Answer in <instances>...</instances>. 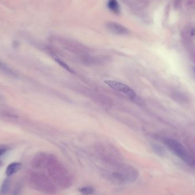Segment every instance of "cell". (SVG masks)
Wrapping results in <instances>:
<instances>
[{"label":"cell","instance_id":"cell-1","mask_svg":"<svg viewBox=\"0 0 195 195\" xmlns=\"http://www.w3.org/2000/svg\"><path fill=\"white\" fill-rule=\"evenodd\" d=\"M114 168L115 170L109 174V178L117 184L133 183L139 179V172L129 164L122 163Z\"/></svg>","mask_w":195,"mask_h":195},{"label":"cell","instance_id":"cell-2","mask_svg":"<svg viewBox=\"0 0 195 195\" xmlns=\"http://www.w3.org/2000/svg\"><path fill=\"white\" fill-rule=\"evenodd\" d=\"M50 176L59 187L66 189L70 187L73 183V179L70 172L66 167L57 161L48 168Z\"/></svg>","mask_w":195,"mask_h":195},{"label":"cell","instance_id":"cell-3","mask_svg":"<svg viewBox=\"0 0 195 195\" xmlns=\"http://www.w3.org/2000/svg\"><path fill=\"white\" fill-rule=\"evenodd\" d=\"M163 142L165 146L173 154L179 157L186 164L190 166L195 165V160L193 157L191 155L187 150L178 141L171 138H165L164 139Z\"/></svg>","mask_w":195,"mask_h":195},{"label":"cell","instance_id":"cell-4","mask_svg":"<svg viewBox=\"0 0 195 195\" xmlns=\"http://www.w3.org/2000/svg\"><path fill=\"white\" fill-rule=\"evenodd\" d=\"M35 179V184L38 190L49 194H54L56 192L54 184L45 175L38 173L36 175Z\"/></svg>","mask_w":195,"mask_h":195},{"label":"cell","instance_id":"cell-5","mask_svg":"<svg viewBox=\"0 0 195 195\" xmlns=\"http://www.w3.org/2000/svg\"><path fill=\"white\" fill-rule=\"evenodd\" d=\"M104 82L114 90L125 95L130 99L135 100L136 98V93L131 87L124 83L114 80H107Z\"/></svg>","mask_w":195,"mask_h":195},{"label":"cell","instance_id":"cell-6","mask_svg":"<svg viewBox=\"0 0 195 195\" xmlns=\"http://www.w3.org/2000/svg\"><path fill=\"white\" fill-rule=\"evenodd\" d=\"M58 161L56 156L53 154L41 152L37 154L33 160V163L36 167L42 168H49Z\"/></svg>","mask_w":195,"mask_h":195},{"label":"cell","instance_id":"cell-7","mask_svg":"<svg viewBox=\"0 0 195 195\" xmlns=\"http://www.w3.org/2000/svg\"><path fill=\"white\" fill-rule=\"evenodd\" d=\"M106 28L111 33L119 36H126L130 34V30L121 24L114 21H107L105 24Z\"/></svg>","mask_w":195,"mask_h":195},{"label":"cell","instance_id":"cell-8","mask_svg":"<svg viewBox=\"0 0 195 195\" xmlns=\"http://www.w3.org/2000/svg\"><path fill=\"white\" fill-rule=\"evenodd\" d=\"M22 168V164L19 162H13L8 165L6 170V175L10 177L16 172L19 171Z\"/></svg>","mask_w":195,"mask_h":195},{"label":"cell","instance_id":"cell-9","mask_svg":"<svg viewBox=\"0 0 195 195\" xmlns=\"http://www.w3.org/2000/svg\"><path fill=\"white\" fill-rule=\"evenodd\" d=\"M107 7L115 14H119L120 13V7L117 0H109Z\"/></svg>","mask_w":195,"mask_h":195},{"label":"cell","instance_id":"cell-10","mask_svg":"<svg viewBox=\"0 0 195 195\" xmlns=\"http://www.w3.org/2000/svg\"><path fill=\"white\" fill-rule=\"evenodd\" d=\"M95 191V188L92 186H85L79 189V192L83 195H92L94 194Z\"/></svg>","mask_w":195,"mask_h":195},{"label":"cell","instance_id":"cell-11","mask_svg":"<svg viewBox=\"0 0 195 195\" xmlns=\"http://www.w3.org/2000/svg\"><path fill=\"white\" fill-rule=\"evenodd\" d=\"M10 186V180L9 179L6 178L4 180L0 188V194L1 195H4L8 193V190Z\"/></svg>","mask_w":195,"mask_h":195},{"label":"cell","instance_id":"cell-12","mask_svg":"<svg viewBox=\"0 0 195 195\" xmlns=\"http://www.w3.org/2000/svg\"><path fill=\"white\" fill-rule=\"evenodd\" d=\"M0 70L9 75H11L13 77L16 76L15 72L7 66V65H6L5 63H4L1 61H0Z\"/></svg>","mask_w":195,"mask_h":195},{"label":"cell","instance_id":"cell-13","mask_svg":"<svg viewBox=\"0 0 195 195\" xmlns=\"http://www.w3.org/2000/svg\"><path fill=\"white\" fill-rule=\"evenodd\" d=\"M154 151L156 152L158 155H159V156H163L164 155V151L161 147L155 146L154 147Z\"/></svg>","mask_w":195,"mask_h":195},{"label":"cell","instance_id":"cell-14","mask_svg":"<svg viewBox=\"0 0 195 195\" xmlns=\"http://www.w3.org/2000/svg\"><path fill=\"white\" fill-rule=\"evenodd\" d=\"M7 151V148L5 147H0V157L2 155H3Z\"/></svg>","mask_w":195,"mask_h":195},{"label":"cell","instance_id":"cell-15","mask_svg":"<svg viewBox=\"0 0 195 195\" xmlns=\"http://www.w3.org/2000/svg\"><path fill=\"white\" fill-rule=\"evenodd\" d=\"M195 34V29H193L192 31H191V35L192 36H194Z\"/></svg>","mask_w":195,"mask_h":195},{"label":"cell","instance_id":"cell-16","mask_svg":"<svg viewBox=\"0 0 195 195\" xmlns=\"http://www.w3.org/2000/svg\"></svg>","mask_w":195,"mask_h":195}]
</instances>
